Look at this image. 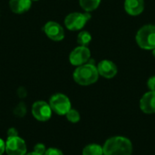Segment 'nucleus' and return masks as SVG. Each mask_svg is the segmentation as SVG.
Masks as SVG:
<instances>
[{"label": "nucleus", "instance_id": "9", "mask_svg": "<svg viewBox=\"0 0 155 155\" xmlns=\"http://www.w3.org/2000/svg\"><path fill=\"white\" fill-rule=\"evenodd\" d=\"M45 34L53 41H62L64 38V30L63 26L54 21H48L43 28Z\"/></svg>", "mask_w": 155, "mask_h": 155}, {"label": "nucleus", "instance_id": "21", "mask_svg": "<svg viewBox=\"0 0 155 155\" xmlns=\"http://www.w3.org/2000/svg\"><path fill=\"white\" fill-rule=\"evenodd\" d=\"M147 86L150 89V91H154L155 92V75L150 77L147 81Z\"/></svg>", "mask_w": 155, "mask_h": 155}, {"label": "nucleus", "instance_id": "8", "mask_svg": "<svg viewBox=\"0 0 155 155\" xmlns=\"http://www.w3.org/2000/svg\"><path fill=\"white\" fill-rule=\"evenodd\" d=\"M34 118L39 122H47L52 117V109L48 103L45 101H37L33 104L31 109Z\"/></svg>", "mask_w": 155, "mask_h": 155}, {"label": "nucleus", "instance_id": "4", "mask_svg": "<svg viewBox=\"0 0 155 155\" xmlns=\"http://www.w3.org/2000/svg\"><path fill=\"white\" fill-rule=\"evenodd\" d=\"M91 19V15L87 12L80 13L74 12L68 14L64 18L65 27L70 31H79L82 30L86 23Z\"/></svg>", "mask_w": 155, "mask_h": 155}, {"label": "nucleus", "instance_id": "11", "mask_svg": "<svg viewBox=\"0 0 155 155\" xmlns=\"http://www.w3.org/2000/svg\"><path fill=\"white\" fill-rule=\"evenodd\" d=\"M141 110L147 114H155V92L150 91L145 93L140 100Z\"/></svg>", "mask_w": 155, "mask_h": 155}, {"label": "nucleus", "instance_id": "7", "mask_svg": "<svg viewBox=\"0 0 155 155\" xmlns=\"http://www.w3.org/2000/svg\"><path fill=\"white\" fill-rule=\"evenodd\" d=\"M5 153L7 155H25L27 153V147L25 140L19 136L7 138Z\"/></svg>", "mask_w": 155, "mask_h": 155}, {"label": "nucleus", "instance_id": "19", "mask_svg": "<svg viewBox=\"0 0 155 155\" xmlns=\"http://www.w3.org/2000/svg\"><path fill=\"white\" fill-rule=\"evenodd\" d=\"M34 152H35L38 154L44 155L45 153V152H46V147L43 143H36L35 145V147H34Z\"/></svg>", "mask_w": 155, "mask_h": 155}, {"label": "nucleus", "instance_id": "23", "mask_svg": "<svg viewBox=\"0 0 155 155\" xmlns=\"http://www.w3.org/2000/svg\"><path fill=\"white\" fill-rule=\"evenodd\" d=\"M26 91H25V89L24 88V87H19V89H18V91H17V94H18V96L20 97V98H24V97H25L26 96Z\"/></svg>", "mask_w": 155, "mask_h": 155}, {"label": "nucleus", "instance_id": "13", "mask_svg": "<svg viewBox=\"0 0 155 155\" xmlns=\"http://www.w3.org/2000/svg\"><path fill=\"white\" fill-rule=\"evenodd\" d=\"M32 5V0H9V7L15 14H24Z\"/></svg>", "mask_w": 155, "mask_h": 155}, {"label": "nucleus", "instance_id": "3", "mask_svg": "<svg viewBox=\"0 0 155 155\" xmlns=\"http://www.w3.org/2000/svg\"><path fill=\"white\" fill-rule=\"evenodd\" d=\"M138 46L143 50H153L155 48V25L142 26L135 36Z\"/></svg>", "mask_w": 155, "mask_h": 155}, {"label": "nucleus", "instance_id": "12", "mask_svg": "<svg viewBox=\"0 0 155 155\" xmlns=\"http://www.w3.org/2000/svg\"><path fill=\"white\" fill-rule=\"evenodd\" d=\"M124 7L128 15H140L144 10V0H124Z\"/></svg>", "mask_w": 155, "mask_h": 155}, {"label": "nucleus", "instance_id": "14", "mask_svg": "<svg viewBox=\"0 0 155 155\" xmlns=\"http://www.w3.org/2000/svg\"><path fill=\"white\" fill-rule=\"evenodd\" d=\"M80 6L87 13L97 9L101 4V0H79Z\"/></svg>", "mask_w": 155, "mask_h": 155}, {"label": "nucleus", "instance_id": "25", "mask_svg": "<svg viewBox=\"0 0 155 155\" xmlns=\"http://www.w3.org/2000/svg\"><path fill=\"white\" fill-rule=\"evenodd\" d=\"M25 155H40V154H38V153H36L35 152H34V151H33V152H31V153H27Z\"/></svg>", "mask_w": 155, "mask_h": 155}, {"label": "nucleus", "instance_id": "5", "mask_svg": "<svg viewBox=\"0 0 155 155\" xmlns=\"http://www.w3.org/2000/svg\"><path fill=\"white\" fill-rule=\"evenodd\" d=\"M49 104L52 111L58 115H65L72 108L70 99L64 94H55L52 95L49 100Z\"/></svg>", "mask_w": 155, "mask_h": 155}, {"label": "nucleus", "instance_id": "26", "mask_svg": "<svg viewBox=\"0 0 155 155\" xmlns=\"http://www.w3.org/2000/svg\"><path fill=\"white\" fill-rule=\"evenodd\" d=\"M152 52H153V57L155 58V48L153 50H152Z\"/></svg>", "mask_w": 155, "mask_h": 155}, {"label": "nucleus", "instance_id": "24", "mask_svg": "<svg viewBox=\"0 0 155 155\" xmlns=\"http://www.w3.org/2000/svg\"><path fill=\"white\" fill-rule=\"evenodd\" d=\"M4 153H5V142L0 138V155H3Z\"/></svg>", "mask_w": 155, "mask_h": 155}, {"label": "nucleus", "instance_id": "17", "mask_svg": "<svg viewBox=\"0 0 155 155\" xmlns=\"http://www.w3.org/2000/svg\"><path fill=\"white\" fill-rule=\"evenodd\" d=\"M65 116H66V119L68 120V122L73 123V124L78 123L80 121V118H81L79 112L77 110L72 109V108L68 111V113L65 114Z\"/></svg>", "mask_w": 155, "mask_h": 155}, {"label": "nucleus", "instance_id": "1", "mask_svg": "<svg viewBox=\"0 0 155 155\" xmlns=\"http://www.w3.org/2000/svg\"><path fill=\"white\" fill-rule=\"evenodd\" d=\"M104 155H132L133 143L124 136H113L103 146Z\"/></svg>", "mask_w": 155, "mask_h": 155}, {"label": "nucleus", "instance_id": "10", "mask_svg": "<svg viewBox=\"0 0 155 155\" xmlns=\"http://www.w3.org/2000/svg\"><path fill=\"white\" fill-rule=\"evenodd\" d=\"M97 70H98L99 75L106 79L114 78L117 74V72H118V68L116 64L110 60H103L99 62L97 65Z\"/></svg>", "mask_w": 155, "mask_h": 155}, {"label": "nucleus", "instance_id": "18", "mask_svg": "<svg viewBox=\"0 0 155 155\" xmlns=\"http://www.w3.org/2000/svg\"><path fill=\"white\" fill-rule=\"evenodd\" d=\"M14 114L16 116V117H24L25 114H26V105L24 102H21L19 103L15 108H14V111H13Z\"/></svg>", "mask_w": 155, "mask_h": 155}, {"label": "nucleus", "instance_id": "15", "mask_svg": "<svg viewBox=\"0 0 155 155\" xmlns=\"http://www.w3.org/2000/svg\"><path fill=\"white\" fill-rule=\"evenodd\" d=\"M83 155H104L103 147L96 143H91L86 145L83 149Z\"/></svg>", "mask_w": 155, "mask_h": 155}, {"label": "nucleus", "instance_id": "27", "mask_svg": "<svg viewBox=\"0 0 155 155\" xmlns=\"http://www.w3.org/2000/svg\"><path fill=\"white\" fill-rule=\"evenodd\" d=\"M32 1H38V0H32Z\"/></svg>", "mask_w": 155, "mask_h": 155}, {"label": "nucleus", "instance_id": "22", "mask_svg": "<svg viewBox=\"0 0 155 155\" xmlns=\"http://www.w3.org/2000/svg\"><path fill=\"white\" fill-rule=\"evenodd\" d=\"M7 138H11V137H15L18 136V131L15 128V127H11L7 130Z\"/></svg>", "mask_w": 155, "mask_h": 155}, {"label": "nucleus", "instance_id": "6", "mask_svg": "<svg viewBox=\"0 0 155 155\" xmlns=\"http://www.w3.org/2000/svg\"><path fill=\"white\" fill-rule=\"evenodd\" d=\"M91 59V51L88 46L79 45L75 47L69 54V62L74 66H80L87 64Z\"/></svg>", "mask_w": 155, "mask_h": 155}, {"label": "nucleus", "instance_id": "16", "mask_svg": "<svg viewBox=\"0 0 155 155\" xmlns=\"http://www.w3.org/2000/svg\"><path fill=\"white\" fill-rule=\"evenodd\" d=\"M91 41H92V35L88 31L83 30L77 35V43L79 44V45L88 46Z\"/></svg>", "mask_w": 155, "mask_h": 155}, {"label": "nucleus", "instance_id": "20", "mask_svg": "<svg viewBox=\"0 0 155 155\" xmlns=\"http://www.w3.org/2000/svg\"><path fill=\"white\" fill-rule=\"evenodd\" d=\"M44 155H64V153H63V152L61 150L52 147V148L46 149V152Z\"/></svg>", "mask_w": 155, "mask_h": 155}, {"label": "nucleus", "instance_id": "2", "mask_svg": "<svg viewBox=\"0 0 155 155\" xmlns=\"http://www.w3.org/2000/svg\"><path fill=\"white\" fill-rule=\"evenodd\" d=\"M73 78L75 83L80 85H91L98 81L99 73L97 67L91 63L77 66L73 74Z\"/></svg>", "mask_w": 155, "mask_h": 155}]
</instances>
